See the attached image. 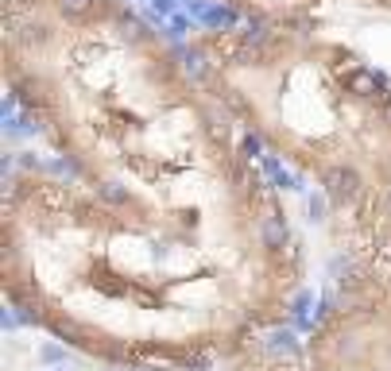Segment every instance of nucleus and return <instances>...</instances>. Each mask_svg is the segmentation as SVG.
<instances>
[{"mask_svg":"<svg viewBox=\"0 0 391 371\" xmlns=\"http://www.w3.org/2000/svg\"><path fill=\"white\" fill-rule=\"evenodd\" d=\"M306 371H391V271L345 263L341 298L318 313Z\"/></svg>","mask_w":391,"mask_h":371,"instance_id":"f257e3e1","label":"nucleus"},{"mask_svg":"<svg viewBox=\"0 0 391 371\" xmlns=\"http://www.w3.org/2000/svg\"><path fill=\"white\" fill-rule=\"evenodd\" d=\"M298 344L290 333H276L271 341H252L240 352V367L237 371H298L295 367Z\"/></svg>","mask_w":391,"mask_h":371,"instance_id":"f03ea898","label":"nucleus"},{"mask_svg":"<svg viewBox=\"0 0 391 371\" xmlns=\"http://www.w3.org/2000/svg\"><path fill=\"white\" fill-rule=\"evenodd\" d=\"M171 31H174V35H182V31H190V23L182 20V16H171Z\"/></svg>","mask_w":391,"mask_h":371,"instance_id":"7ed1b4c3","label":"nucleus"}]
</instances>
